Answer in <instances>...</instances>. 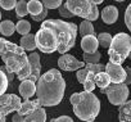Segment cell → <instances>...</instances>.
<instances>
[{"label": "cell", "instance_id": "cell-1", "mask_svg": "<svg viewBox=\"0 0 131 122\" xmlns=\"http://www.w3.org/2000/svg\"><path fill=\"white\" fill-rule=\"evenodd\" d=\"M36 82V96L42 107H54L62 102L66 90V81L58 70H49L41 75Z\"/></svg>", "mask_w": 131, "mask_h": 122}, {"label": "cell", "instance_id": "cell-2", "mask_svg": "<svg viewBox=\"0 0 131 122\" xmlns=\"http://www.w3.org/2000/svg\"><path fill=\"white\" fill-rule=\"evenodd\" d=\"M41 26L50 28L57 36L59 54H66L75 46L77 32H79L77 26L75 23L59 21V19H45L41 23Z\"/></svg>", "mask_w": 131, "mask_h": 122}, {"label": "cell", "instance_id": "cell-3", "mask_svg": "<svg viewBox=\"0 0 131 122\" xmlns=\"http://www.w3.org/2000/svg\"><path fill=\"white\" fill-rule=\"evenodd\" d=\"M0 58L3 59L4 64L16 75L28 64V55L26 51L17 44H13L4 37H0Z\"/></svg>", "mask_w": 131, "mask_h": 122}, {"label": "cell", "instance_id": "cell-4", "mask_svg": "<svg viewBox=\"0 0 131 122\" xmlns=\"http://www.w3.org/2000/svg\"><path fill=\"white\" fill-rule=\"evenodd\" d=\"M100 112V102L93 93L82 91L80 93V100L73 105V113L81 121L93 122Z\"/></svg>", "mask_w": 131, "mask_h": 122}, {"label": "cell", "instance_id": "cell-5", "mask_svg": "<svg viewBox=\"0 0 131 122\" xmlns=\"http://www.w3.org/2000/svg\"><path fill=\"white\" fill-rule=\"evenodd\" d=\"M131 51V37L125 34L119 32L113 36L111 46L108 49V57L109 62H113L116 64H122L126 58H128V54Z\"/></svg>", "mask_w": 131, "mask_h": 122}, {"label": "cell", "instance_id": "cell-6", "mask_svg": "<svg viewBox=\"0 0 131 122\" xmlns=\"http://www.w3.org/2000/svg\"><path fill=\"white\" fill-rule=\"evenodd\" d=\"M36 46L40 51L45 54H51L54 51H58V40L54 32L48 27H40L37 34L35 35Z\"/></svg>", "mask_w": 131, "mask_h": 122}, {"label": "cell", "instance_id": "cell-7", "mask_svg": "<svg viewBox=\"0 0 131 122\" xmlns=\"http://www.w3.org/2000/svg\"><path fill=\"white\" fill-rule=\"evenodd\" d=\"M102 93L107 95L108 100L113 105H121L127 100L130 91L127 85L125 82H121V84H111L107 89L102 90Z\"/></svg>", "mask_w": 131, "mask_h": 122}, {"label": "cell", "instance_id": "cell-8", "mask_svg": "<svg viewBox=\"0 0 131 122\" xmlns=\"http://www.w3.org/2000/svg\"><path fill=\"white\" fill-rule=\"evenodd\" d=\"M66 7L71 13H73V16L89 19L93 14L94 4L91 3V0H66Z\"/></svg>", "mask_w": 131, "mask_h": 122}, {"label": "cell", "instance_id": "cell-9", "mask_svg": "<svg viewBox=\"0 0 131 122\" xmlns=\"http://www.w3.org/2000/svg\"><path fill=\"white\" fill-rule=\"evenodd\" d=\"M22 100L16 94H3L0 95V113L8 116L12 112H17L21 108Z\"/></svg>", "mask_w": 131, "mask_h": 122}, {"label": "cell", "instance_id": "cell-10", "mask_svg": "<svg viewBox=\"0 0 131 122\" xmlns=\"http://www.w3.org/2000/svg\"><path fill=\"white\" fill-rule=\"evenodd\" d=\"M58 66L63 71H77L80 68L85 67V62H80L71 54H62V57L58 59Z\"/></svg>", "mask_w": 131, "mask_h": 122}, {"label": "cell", "instance_id": "cell-11", "mask_svg": "<svg viewBox=\"0 0 131 122\" xmlns=\"http://www.w3.org/2000/svg\"><path fill=\"white\" fill-rule=\"evenodd\" d=\"M105 72L108 73L112 84H121V82H125L126 80V71L121 64L108 62L105 64Z\"/></svg>", "mask_w": 131, "mask_h": 122}, {"label": "cell", "instance_id": "cell-12", "mask_svg": "<svg viewBox=\"0 0 131 122\" xmlns=\"http://www.w3.org/2000/svg\"><path fill=\"white\" fill-rule=\"evenodd\" d=\"M28 62H30V66H31V73L28 76L27 80H31V81H37L40 79V72H41V63H40V55L39 53L34 51L28 55Z\"/></svg>", "mask_w": 131, "mask_h": 122}, {"label": "cell", "instance_id": "cell-13", "mask_svg": "<svg viewBox=\"0 0 131 122\" xmlns=\"http://www.w3.org/2000/svg\"><path fill=\"white\" fill-rule=\"evenodd\" d=\"M98 46H99V41L98 37H95V35L84 36L81 40V49L85 53H94L98 50Z\"/></svg>", "mask_w": 131, "mask_h": 122}, {"label": "cell", "instance_id": "cell-14", "mask_svg": "<svg viewBox=\"0 0 131 122\" xmlns=\"http://www.w3.org/2000/svg\"><path fill=\"white\" fill-rule=\"evenodd\" d=\"M19 94H21V96L25 100L30 99L31 96H34L36 94V84H35V81H31V80L22 81L21 85H19Z\"/></svg>", "mask_w": 131, "mask_h": 122}, {"label": "cell", "instance_id": "cell-15", "mask_svg": "<svg viewBox=\"0 0 131 122\" xmlns=\"http://www.w3.org/2000/svg\"><path fill=\"white\" fill-rule=\"evenodd\" d=\"M118 18V9L114 5H108L102 10V19L107 25H113Z\"/></svg>", "mask_w": 131, "mask_h": 122}, {"label": "cell", "instance_id": "cell-16", "mask_svg": "<svg viewBox=\"0 0 131 122\" xmlns=\"http://www.w3.org/2000/svg\"><path fill=\"white\" fill-rule=\"evenodd\" d=\"M45 121H46V112L42 107H39L27 116H25L23 122H45Z\"/></svg>", "mask_w": 131, "mask_h": 122}, {"label": "cell", "instance_id": "cell-17", "mask_svg": "<svg viewBox=\"0 0 131 122\" xmlns=\"http://www.w3.org/2000/svg\"><path fill=\"white\" fill-rule=\"evenodd\" d=\"M39 107H42L41 103L39 102V99H36V100H28V99H26L25 102H22L21 108L17 110V113H19L22 116H27L28 113H31L32 110H35Z\"/></svg>", "mask_w": 131, "mask_h": 122}, {"label": "cell", "instance_id": "cell-18", "mask_svg": "<svg viewBox=\"0 0 131 122\" xmlns=\"http://www.w3.org/2000/svg\"><path fill=\"white\" fill-rule=\"evenodd\" d=\"M118 121L119 122H131V100H126L123 104L119 105Z\"/></svg>", "mask_w": 131, "mask_h": 122}, {"label": "cell", "instance_id": "cell-19", "mask_svg": "<svg viewBox=\"0 0 131 122\" xmlns=\"http://www.w3.org/2000/svg\"><path fill=\"white\" fill-rule=\"evenodd\" d=\"M25 51H34L37 46H36V40H35V35L32 34H27L25 36L21 37V45H19Z\"/></svg>", "mask_w": 131, "mask_h": 122}, {"label": "cell", "instance_id": "cell-20", "mask_svg": "<svg viewBox=\"0 0 131 122\" xmlns=\"http://www.w3.org/2000/svg\"><path fill=\"white\" fill-rule=\"evenodd\" d=\"M95 84H96V86H98V87L100 89V91H102V90L107 89L112 82H111V79H109L108 73H107L105 71H103V72L95 73Z\"/></svg>", "mask_w": 131, "mask_h": 122}, {"label": "cell", "instance_id": "cell-21", "mask_svg": "<svg viewBox=\"0 0 131 122\" xmlns=\"http://www.w3.org/2000/svg\"><path fill=\"white\" fill-rule=\"evenodd\" d=\"M44 4L40 3L39 0H30L27 3V9H28V13L31 16H37L40 14L42 10H44Z\"/></svg>", "mask_w": 131, "mask_h": 122}, {"label": "cell", "instance_id": "cell-22", "mask_svg": "<svg viewBox=\"0 0 131 122\" xmlns=\"http://www.w3.org/2000/svg\"><path fill=\"white\" fill-rule=\"evenodd\" d=\"M16 31V25L7 19V21H3L2 23H0V32H2L4 36H12Z\"/></svg>", "mask_w": 131, "mask_h": 122}, {"label": "cell", "instance_id": "cell-23", "mask_svg": "<svg viewBox=\"0 0 131 122\" xmlns=\"http://www.w3.org/2000/svg\"><path fill=\"white\" fill-rule=\"evenodd\" d=\"M80 35L84 37V36H88V35H95V31H94V26L90 21L85 19L81 22L80 25Z\"/></svg>", "mask_w": 131, "mask_h": 122}, {"label": "cell", "instance_id": "cell-24", "mask_svg": "<svg viewBox=\"0 0 131 122\" xmlns=\"http://www.w3.org/2000/svg\"><path fill=\"white\" fill-rule=\"evenodd\" d=\"M82 85H84V90H85V91L93 93V90L96 87V84H95V73H94V72H89Z\"/></svg>", "mask_w": 131, "mask_h": 122}, {"label": "cell", "instance_id": "cell-25", "mask_svg": "<svg viewBox=\"0 0 131 122\" xmlns=\"http://www.w3.org/2000/svg\"><path fill=\"white\" fill-rule=\"evenodd\" d=\"M102 58L100 51H94V53H84L82 54V59L85 63H100L99 60Z\"/></svg>", "mask_w": 131, "mask_h": 122}, {"label": "cell", "instance_id": "cell-26", "mask_svg": "<svg viewBox=\"0 0 131 122\" xmlns=\"http://www.w3.org/2000/svg\"><path fill=\"white\" fill-rule=\"evenodd\" d=\"M16 31H17L18 34H21L22 36L30 34V31H31V25H30V22L26 21V19L18 21V23L16 25Z\"/></svg>", "mask_w": 131, "mask_h": 122}, {"label": "cell", "instance_id": "cell-27", "mask_svg": "<svg viewBox=\"0 0 131 122\" xmlns=\"http://www.w3.org/2000/svg\"><path fill=\"white\" fill-rule=\"evenodd\" d=\"M16 14L17 17H25L27 13H28V9H27V2L26 0H18L17 4H16Z\"/></svg>", "mask_w": 131, "mask_h": 122}, {"label": "cell", "instance_id": "cell-28", "mask_svg": "<svg viewBox=\"0 0 131 122\" xmlns=\"http://www.w3.org/2000/svg\"><path fill=\"white\" fill-rule=\"evenodd\" d=\"M112 36L107 32H103V34H99L98 35V41H99V45L102 48H109L111 46V42H112Z\"/></svg>", "mask_w": 131, "mask_h": 122}, {"label": "cell", "instance_id": "cell-29", "mask_svg": "<svg viewBox=\"0 0 131 122\" xmlns=\"http://www.w3.org/2000/svg\"><path fill=\"white\" fill-rule=\"evenodd\" d=\"M85 68L89 72H94V73L105 71V66L102 63H85Z\"/></svg>", "mask_w": 131, "mask_h": 122}, {"label": "cell", "instance_id": "cell-30", "mask_svg": "<svg viewBox=\"0 0 131 122\" xmlns=\"http://www.w3.org/2000/svg\"><path fill=\"white\" fill-rule=\"evenodd\" d=\"M8 85H9V81H8L5 73L3 71H0V95L5 94V91L8 89Z\"/></svg>", "mask_w": 131, "mask_h": 122}, {"label": "cell", "instance_id": "cell-31", "mask_svg": "<svg viewBox=\"0 0 131 122\" xmlns=\"http://www.w3.org/2000/svg\"><path fill=\"white\" fill-rule=\"evenodd\" d=\"M63 0H42V4L48 9H58L62 5Z\"/></svg>", "mask_w": 131, "mask_h": 122}, {"label": "cell", "instance_id": "cell-32", "mask_svg": "<svg viewBox=\"0 0 131 122\" xmlns=\"http://www.w3.org/2000/svg\"><path fill=\"white\" fill-rule=\"evenodd\" d=\"M17 0H0V7L5 10H12L16 8Z\"/></svg>", "mask_w": 131, "mask_h": 122}, {"label": "cell", "instance_id": "cell-33", "mask_svg": "<svg viewBox=\"0 0 131 122\" xmlns=\"http://www.w3.org/2000/svg\"><path fill=\"white\" fill-rule=\"evenodd\" d=\"M59 10V14L63 17V18H71V17H73V13H71L70 10H68V8L66 7V4H62L59 8H58Z\"/></svg>", "mask_w": 131, "mask_h": 122}, {"label": "cell", "instance_id": "cell-34", "mask_svg": "<svg viewBox=\"0 0 131 122\" xmlns=\"http://www.w3.org/2000/svg\"><path fill=\"white\" fill-rule=\"evenodd\" d=\"M88 73H89V71H88L85 67H84V68H80V70H77V72H76V77H77L79 82L84 84V81H85V79H86Z\"/></svg>", "mask_w": 131, "mask_h": 122}, {"label": "cell", "instance_id": "cell-35", "mask_svg": "<svg viewBox=\"0 0 131 122\" xmlns=\"http://www.w3.org/2000/svg\"><path fill=\"white\" fill-rule=\"evenodd\" d=\"M125 23H126V27L131 31V4L126 8V12H125Z\"/></svg>", "mask_w": 131, "mask_h": 122}, {"label": "cell", "instance_id": "cell-36", "mask_svg": "<svg viewBox=\"0 0 131 122\" xmlns=\"http://www.w3.org/2000/svg\"><path fill=\"white\" fill-rule=\"evenodd\" d=\"M48 8H44V10L40 13V14H37V16H31V18H32V21H36V22H44L45 21V18H46V16H48Z\"/></svg>", "mask_w": 131, "mask_h": 122}, {"label": "cell", "instance_id": "cell-37", "mask_svg": "<svg viewBox=\"0 0 131 122\" xmlns=\"http://www.w3.org/2000/svg\"><path fill=\"white\" fill-rule=\"evenodd\" d=\"M0 71H3V72L5 73V76H7V79H8V81H9V82H12V81L14 80V75H16V73H14V72H12V71H10L5 64L0 67Z\"/></svg>", "mask_w": 131, "mask_h": 122}, {"label": "cell", "instance_id": "cell-38", "mask_svg": "<svg viewBox=\"0 0 131 122\" xmlns=\"http://www.w3.org/2000/svg\"><path fill=\"white\" fill-rule=\"evenodd\" d=\"M50 122H73V119L68 116H60L58 118H53L50 119Z\"/></svg>", "mask_w": 131, "mask_h": 122}, {"label": "cell", "instance_id": "cell-39", "mask_svg": "<svg viewBox=\"0 0 131 122\" xmlns=\"http://www.w3.org/2000/svg\"><path fill=\"white\" fill-rule=\"evenodd\" d=\"M98 17H99V9H98V5H95L94 4V7H93V14L90 16V18L88 19V21H96L98 19Z\"/></svg>", "mask_w": 131, "mask_h": 122}, {"label": "cell", "instance_id": "cell-40", "mask_svg": "<svg viewBox=\"0 0 131 122\" xmlns=\"http://www.w3.org/2000/svg\"><path fill=\"white\" fill-rule=\"evenodd\" d=\"M125 71H126V80H125V84L128 86L131 84V67H125Z\"/></svg>", "mask_w": 131, "mask_h": 122}, {"label": "cell", "instance_id": "cell-41", "mask_svg": "<svg viewBox=\"0 0 131 122\" xmlns=\"http://www.w3.org/2000/svg\"><path fill=\"white\" fill-rule=\"evenodd\" d=\"M79 100H80V93H75V94H72L71 98H70V102H71L72 105H75L76 103H79Z\"/></svg>", "mask_w": 131, "mask_h": 122}, {"label": "cell", "instance_id": "cell-42", "mask_svg": "<svg viewBox=\"0 0 131 122\" xmlns=\"http://www.w3.org/2000/svg\"><path fill=\"white\" fill-rule=\"evenodd\" d=\"M23 121H25V116H22L19 113H16L12 117V122H23Z\"/></svg>", "mask_w": 131, "mask_h": 122}, {"label": "cell", "instance_id": "cell-43", "mask_svg": "<svg viewBox=\"0 0 131 122\" xmlns=\"http://www.w3.org/2000/svg\"><path fill=\"white\" fill-rule=\"evenodd\" d=\"M103 2H104V0H91V3L95 4V5H99V4H102Z\"/></svg>", "mask_w": 131, "mask_h": 122}, {"label": "cell", "instance_id": "cell-44", "mask_svg": "<svg viewBox=\"0 0 131 122\" xmlns=\"http://www.w3.org/2000/svg\"><path fill=\"white\" fill-rule=\"evenodd\" d=\"M5 117L7 116H4L3 113H0V122H5Z\"/></svg>", "mask_w": 131, "mask_h": 122}, {"label": "cell", "instance_id": "cell-45", "mask_svg": "<svg viewBox=\"0 0 131 122\" xmlns=\"http://www.w3.org/2000/svg\"><path fill=\"white\" fill-rule=\"evenodd\" d=\"M114 2H118V3H122V2H125V0H114Z\"/></svg>", "mask_w": 131, "mask_h": 122}, {"label": "cell", "instance_id": "cell-46", "mask_svg": "<svg viewBox=\"0 0 131 122\" xmlns=\"http://www.w3.org/2000/svg\"><path fill=\"white\" fill-rule=\"evenodd\" d=\"M128 59L131 60V51H130V54H128Z\"/></svg>", "mask_w": 131, "mask_h": 122}, {"label": "cell", "instance_id": "cell-47", "mask_svg": "<svg viewBox=\"0 0 131 122\" xmlns=\"http://www.w3.org/2000/svg\"><path fill=\"white\" fill-rule=\"evenodd\" d=\"M0 19H2V12H0Z\"/></svg>", "mask_w": 131, "mask_h": 122}]
</instances>
